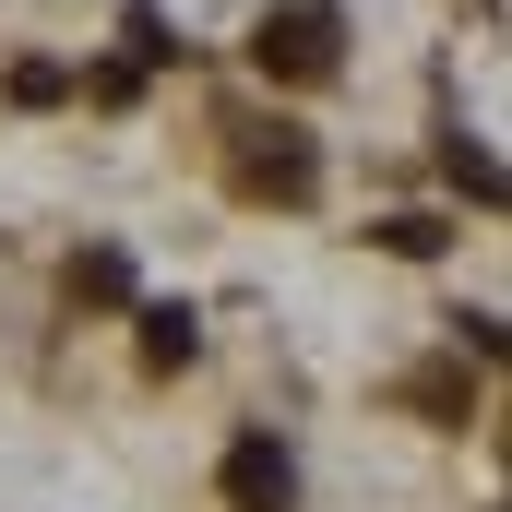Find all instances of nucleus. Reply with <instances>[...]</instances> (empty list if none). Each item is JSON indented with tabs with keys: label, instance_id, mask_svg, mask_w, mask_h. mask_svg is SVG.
<instances>
[{
	"label": "nucleus",
	"instance_id": "f257e3e1",
	"mask_svg": "<svg viewBox=\"0 0 512 512\" xmlns=\"http://www.w3.org/2000/svg\"><path fill=\"white\" fill-rule=\"evenodd\" d=\"M251 60L274 84H322L334 60H346V24H334V0H274L251 24Z\"/></svg>",
	"mask_w": 512,
	"mask_h": 512
},
{
	"label": "nucleus",
	"instance_id": "f03ea898",
	"mask_svg": "<svg viewBox=\"0 0 512 512\" xmlns=\"http://www.w3.org/2000/svg\"><path fill=\"white\" fill-rule=\"evenodd\" d=\"M215 489H227V512H286L298 501V465L251 429V441H227V477H215Z\"/></svg>",
	"mask_w": 512,
	"mask_h": 512
},
{
	"label": "nucleus",
	"instance_id": "7ed1b4c3",
	"mask_svg": "<svg viewBox=\"0 0 512 512\" xmlns=\"http://www.w3.org/2000/svg\"><path fill=\"white\" fill-rule=\"evenodd\" d=\"M191 346H203V322H191L179 298H143V370H179Z\"/></svg>",
	"mask_w": 512,
	"mask_h": 512
},
{
	"label": "nucleus",
	"instance_id": "20e7f679",
	"mask_svg": "<svg viewBox=\"0 0 512 512\" xmlns=\"http://www.w3.org/2000/svg\"><path fill=\"white\" fill-rule=\"evenodd\" d=\"M251 191H286V203L310 191V143H298V131H274V143H251Z\"/></svg>",
	"mask_w": 512,
	"mask_h": 512
},
{
	"label": "nucleus",
	"instance_id": "39448f33",
	"mask_svg": "<svg viewBox=\"0 0 512 512\" xmlns=\"http://www.w3.org/2000/svg\"><path fill=\"white\" fill-rule=\"evenodd\" d=\"M441 239H453L441 215H382V251H405V262H441Z\"/></svg>",
	"mask_w": 512,
	"mask_h": 512
},
{
	"label": "nucleus",
	"instance_id": "423d86ee",
	"mask_svg": "<svg viewBox=\"0 0 512 512\" xmlns=\"http://www.w3.org/2000/svg\"><path fill=\"white\" fill-rule=\"evenodd\" d=\"M60 96H72L60 60H12V108H60Z\"/></svg>",
	"mask_w": 512,
	"mask_h": 512
},
{
	"label": "nucleus",
	"instance_id": "0eeeda50",
	"mask_svg": "<svg viewBox=\"0 0 512 512\" xmlns=\"http://www.w3.org/2000/svg\"><path fill=\"white\" fill-rule=\"evenodd\" d=\"M441 167H453L477 203H501V167H489V143H465V131H453V143H441Z\"/></svg>",
	"mask_w": 512,
	"mask_h": 512
},
{
	"label": "nucleus",
	"instance_id": "6e6552de",
	"mask_svg": "<svg viewBox=\"0 0 512 512\" xmlns=\"http://www.w3.org/2000/svg\"><path fill=\"white\" fill-rule=\"evenodd\" d=\"M72 298H131V262L120 251H84L72 262Z\"/></svg>",
	"mask_w": 512,
	"mask_h": 512
}]
</instances>
